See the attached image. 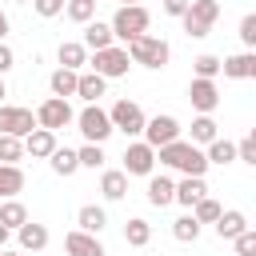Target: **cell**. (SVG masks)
I'll return each mask as SVG.
<instances>
[{
    "label": "cell",
    "mask_w": 256,
    "mask_h": 256,
    "mask_svg": "<svg viewBox=\"0 0 256 256\" xmlns=\"http://www.w3.org/2000/svg\"><path fill=\"white\" fill-rule=\"evenodd\" d=\"M156 160H160L164 168H176V172H184V176H204V172H208V160H204V152H200L196 144H188V140H172V144L156 148Z\"/></svg>",
    "instance_id": "obj_1"
},
{
    "label": "cell",
    "mask_w": 256,
    "mask_h": 256,
    "mask_svg": "<svg viewBox=\"0 0 256 256\" xmlns=\"http://www.w3.org/2000/svg\"><path fill=\"white\" fill-rule=\"evenodd\" d=\"M148 24H152V16H148V8H144V4H120L108 28H112V40L132 44L136 36H144V32H148Z\"/></svg>",
    "instance_id": "obj_2"
},
{
    "label": "cell",
    "mask_w": 256,
    "mask_h": 256,
    "mask_svg": "<svg viewBox=\"0 0 256 256\" xmlns=\"http://www.w3.org/2000/svg\"><path fill=\"white\" fill-rule=\"evenodd\" d=\"M128 48V60L132 64H144V68H164L168 60H172V48H168V40H160V36H136L132 44H124Z\"/></svg>",
    "instance_id": "obj_3"
},
{
    "label": "cell",
    "mask_w": 256,
    "mask_h": 256,
    "mask_svg": "<svg viewBox=\"0 0 256 256\" xmlns=\"http://www.w3.org/2000/svg\"><path fill=\"white\" fill-rule=\"evenodd\" d=\"M216 16H220V4H216V0H192L180 20H184V32H188L192 40H204V36L212 32Z\"/></svg>",
    "instance_id": "obj_4"
},
{
    "label": "cell",
    "mask_w": 256,
    "mask_h": 256,
    "mask_svg": "<svg viewBox=\"0 0 256 256\" xmlns=\"http://www.w3.org/2000/svg\"><path fill=\"white\" fill-rule=\"evenodd\" d=\"M88 64H92V72H96V76H104V80L128 76V68H132V60H128V48H120V44L92 52V60H88Z\"/></svg>",
    "instance_id": "obj_5"
},
{
    "label": "cell",
    "mask_w": 256,
    "mask_h": 256,
    "mask_svg": "<svg viewBox=\"0 0 256 256\" xmlns=\"http://www.w3.org/2000/svg\"><path fill=\"white\" fill-rule=\"evenodd\" d=\"M72 124H80V136H84L88 144H104V140L112 136V120H108V112H104L100 104H88L84 112H76Z\"/></svg>",
    "instance_id": "obj_6"
},
{
    "label": "cell",
    "mask_w": 256,
    "mask_h": 256,
    "mask_svg": "<svg viewBox=\"0 0 256 256\" xmlns=\"http://www.w3.org/2000/svg\"><path fill=\"white\" fill-rule=\"evenodd\" d=\"M72 120H76V112H72V104H68V100H60V96H48V100L36 108V128L60 132V128H68Z\"/></svg>",
    "instance_id": "obj_7"
},
{
    "label": "cell",
    "mask_w": 256,
    "mask_h": 256,
    "mask_svg": "<svg viewBox=\"0 0 256 256\" xmlns=\"http://www.w3.org/2000/svg\"><path fill=\"white\" fill-rule=\"evenodd\" d=\"M108 120H112V132H124V136H140L148 116L140 112V104H136V100H116V104H112V112H108Z\"/></svg>",
    "instance_id": "obj_8"
},
{
    "label": "cell",
    "mask_w": 256,
    "mask_h": 256,
    "mask_svg": "<svg viewBox=\"0 0 256 256\" xmlns=\"http://www.w3.org/2000/svg\"><path fill=\"white\" fill-rule=\"evenodd\" d=\"M28 132H36V116H32L28 108L0 104V136H16V140H24Z\"/></svg>",
    "instance_id": "obj_9"
},
{
    "label": "cell",
    "mask_w": 256,
    "mask_h": 256,
    "mask_svg": "<svg viewBox=\"0 0 256 256\" xmlns=\"http://www.w3.org/2000/svg\"><path fill=\"white\" fill-rule=\"evenodd\" d=\"M172 140H180V120L176 116H152V120H144V144L148 148H164Z\"/></svg>",
    "instance_id": "obj_10"
},
{
    "label": "cell",
    "mask_w": 256,
    "mask_h": 256,
    "mask_svg": "<svg viewBox=\"0 0 256 256\" xmlns=\"http://www.w3.org/2000/svg\"><path fill=\"white\" fill-rule=\"evenodd\" d=\"M156 168V148H148L144 140L124 148V176H152Z\"/></svg>",
    "instance_id": "obj_11"
},
{
    "label": "cell",
    "mask_w": 256,
    "mask_h": 256,
    "mask_svg": "<svg viewBox=\"0 0 256 256\" xmlns=\"http://www.w3.org/2000/svg\"><path fill=\"white\" fill-rule=\"evenodd\" d=\"M188 100H192V108H196L200 116H212L216 104H220V88H216V80H192V84H188Z\"/></svg>",
    "instance_id": "obj_12"
},
{
    "label": "cell",
    "mask_w": 256,
    "mask_h": 256,
    "mask_svg": "<svg viewBox=\"0 0 256 256\" xmlns=\"http://www.w3.org/2000/svg\"><path fill=\"white\" fill-rule=\"evenodd\" d=\"M220 72L228 80H252L256 76V52H236V56L220 60Z\"/></svg>",
    "instance_id": "obj_13"
},
{
    "label": "cell",
    "mask_w": 256,
    "mask_h": 256,
    "mask_svg": "<svg viewBox=\"0 0 256 256\" xmlns=\"http://www.w3.org/2000/svg\"><path fill=\"white\" fill-rule=\"evenodd\" d=\"M56 148H60V144H56V132H48V128H36V132L24 136V152H28L32 160H48Z\"/></svg>",
    "instance_id": "obj_14"
},
{
    "label": "cell",
    "mask_w": 256,
    "mask_h": 256,
    "mask_svg": "<svg viewBox=\"0 0 256 256\" xmlns=\"http://www.w3.org/2000/svg\"><path fill=\"white\" fill-rule=\"evenodd\" d=\"M64 248H68V256H104V244H100L96 236L80 232V228L64 236Z\"/></svg>",
    "instance_id": "obj_15"
},
{
    "label": "cell",
    "mask_w": 256,
    "mask_h": 256,
    "mask_svg": "<svg viewBox=\"0 0 256 256\" xmlns=\"http://www.w3.org/2000/svg\"><path fill=\"white\" fill-rule=\"evenodd\" d=\"M204 196H208V184H204V176H184V180L176 184V204H184V208L200 204Z\"/></svg>",
    "instance_id": "obj_16"
},
{
    "label": "cell",
    "mask_w": 256,
    "mask_h": 256,
    "mask_svg": "<svg viewBox=\"0 0 256 256\" xmlns=\"http://www.w3.org/2000/svg\"><path fill=\"white\" fill-rule=\"evenodd\" d=\"M16 236H20V248H24V252H44V248H48V228H44V224H36V220L20 224V228H16Z\"/></svg>",
    "instance_id": "obj_17"
},
{
    "label": "cell",
    "mask_w": 256,
    "mask_h": 256,
    "mask_svg": "<svg viewBox=\"0 0 256 256\" xmlns=\"http://www.w3.org/2000/svg\"><path fill=\"white\" fill-rule=\"evenodd\" d=\"M24 192V168L20 164H0V200H16Z\"/></svg>",
    "instance_id": "obj_18"
},
{
    "label": "cell",
    "mask_w": 256,
    "mask_h": 256,
    "mask_svg": "<svg viewBox=\"0 0 256 256\" xmlns=\"http://www.w3.org/2000/svg\"><path fill=\"white\" fill-rule=\"evenodd\" d=\"M76 224H80V232L100 236V232H104V224H108V212H104L100 204H84V208L76 212Z\"/></svg>",
    "instance_id": "obj_19"
},
{
    "label": "cell",
    "mask_w": 256,
    "mask_h": 256,
    "mask_svg": "<svg viewBox=\"0 0 256 256\" xmlns=\"http://www.w3.org/2000/svg\"><path fill=\"white\" fill-rule=\"evenodd\" d=\"M244 228H248V216H244L240 208H228V212H220V220H216V236H220V240H236Z\"/></svg>",
    "instance_id": "obj_20"
},
{
    "label": "cell",
    "mask_w": 256,
    "mask_h": 256,
    "mask_svg": "<svg viewBox=\"0 0 256 256\" xmlns=\"http://www.w3.org/2000/svg\"><path fill=\"white\" fill-rule=\"evenodd\" d=\"M104 88H108V80H104V76H96V72H80V80H76V96H80V100H88V104H100Z\"/></svg>",
    "instance_id": "obj_21"
},
{
    "label": "cell",
    "mask_w": 256,
    "mask_h": 256,
    "mask_svg": "<svg viewBox=\"0 0 256 256\" xmlns=\"http://www.w3.org/2000/svg\"><path fill=\"white\" fill-rule=\"evenodd\" d=\"M116 40H112V28L108 24H100V20H88V28H84V48L88 52H100V48H112Z\"/></svg>",
    "instance_id": "obj_22"
},
{
    "label": "cell",
    "mask_w": 256,
    "mask_h": 256,
    "mask_svg": "<svg viewBox=\"0 0 256 256\" xmlns=\"http://www.w3.org/2000/svg\"><path fill=\"white\" fill-rule=\"evenodd\" d=\"M56 56H60V68H72V72H80V68L88 64V48H84L80 40H64Z\"/></svg>",
    "instance_id": "obj_23"
},
{
    "label": "cell",
    "mask_w": 256,
    "mask_h": 256,
    "mask_svg": "<svg viewBox=\"0 0 256 256\" xmlns=\"http://www.w3.org/2000/svg\"><path fill=\"white\" fill-rule=\"evenodd\" d=\"M172 200H176V184H172L168 176H152V180H148V204L168 208Z\"/></svg>",
    "instance_id": "obj_24"
},
{
    "label": "cell",
    "mask_w": 256,
    "mask_h": 256,
    "mask_svg": "<svg viewBox=\"0 0 256 256\" xmlns=\"http://www.w3.org/2000/svg\"><path fill=\"white\" fill-rule=\"evenodd\" d=\"M76 80H80V72H72V68H56L52 80H48V88H52V96L68 100V96H76Z\"/></svg>",
    "instance_id": "obj_25"
},
{
    "label": "cell",
    "mask_w": 256,
    "mask_h": 256,
    "mask_svg": "<svg viewBox=\"0 0 256 256\" xmlns=\"http://www.w3.org/2000/svg\"><path fill=\"white\" fill-rule=\"evenodd\" d=\"M100 192H104V200H124V196H128V176L116 172V168L104 172V176H100Z\"/></svg>",
    "instance_id": "obj_26"
},
{
    "label": "cell",
    "mask_w": 256,
    "mask_h": 256,
    "mask_svg": "<svg viewBox=\"0 0 256 256\" xmlns=\"http://www.w3.org/2000/svg\"><path fill=\"white\" fill-rule=\"evenodd\" d=\"M20 224H28V208H24L20 200H4V204H0V228L16 232Z\"/></svg>",
    "instance_id": "obj_27"
},
{
    "label": "cell",
    "mask_w": 256,
    "mask_h": 256,
    "mask_svg": "<svg viewBox=\"0 0 256 256\" xmlns=\"http://www.w3.org/2000/svg\"><path fill=\"white\" fill-rule=\"evenodd\" d=\"M212 140H220V124H216L212 116H196V120H192V140H188V144H212Z\"/></svg>",
    "instance_id": "obj_28"
},
{
    "label": "cell",
    "mask_w": 256,
    "mask_h": 256,
    "mask_svg": "<svg viewBox=\"0 0 256 256\" xmlns=\"http://www.w3.org/2000/svg\"><path fill=\"white\" fill-rule=\"evenodd\" d=\"M48 164H52L56 176H76V172H80V160H76L72 148H56V152L48 156Z\"/></svg>",
    "instance_id": "obj_29"
},
{
    "label": "cell",
    "mask_w": 256,
    "mask_h": 256,
    "mask_svg": "<svg viewBox=\"0 0 256 256\" xmlns=\"http://www.w3.org/2000/svg\"><path fill=\"white\" fill-rule=\"evenodd\" d=\"M124 240H128L132 248H144V244L152 240V224H148V220H140V216H132V220L124 224Z\"/></svg>",
    "instance_id": "obj_30"
},
{
    "label": "cell",
    "mask_w": 256,
    "mask_h": 256,
    "mask_svg": "<svg viewBox=\"0 0 256 256\" xmlns=\"http://www.w3.org/2000/svg\"><path fill=\"white\" fill-rule=\"evenodd\" d=\"M204 160L224 168V164H232V160H236V144H232V140H212V144H208V152H204Z\"/></svg>",
    "instance_id": "obj_31"
},
{
    "label": "cell",
    "mask_w": 256,
    "mask_h": 256,
    "mask_svg": "<svg viewBox=\"0 0 256 256\" xmlns=\"http://www.w3.org/2000/svg\"><path fill=\"white\" fill-rule=\"evenodd\" d=\"M220 212H224V208H220L212 196H204L200 204H192V220H196V224H216V220H220Z\"/></svg>",
    "instance_id": "obj_32"
},
{
    "label": "cell",
    "mask_w": 256,
    "mask_h": 256,
    "mask_svg": "<svg viewBox=\"0 0 256 256\" xmlns=\"http://www.w3.org/2000/svg\"><path fill=\"white\" fill-rule=\"evenodd\" d=\"M64 12H68V20L88 24V20L96 16V0H64Z\"/></svg>",
    "instance_id": "obj_33"
},
{
    "label": "cell",
    "mask_w": 256,
    "mask_h": 256,
    "mask_svg": "<svg viewBox=\"0 0 256 256\" xmlns=\"http://www.w3.org/2000/svg\"><path fill=\"white\" fill-rule=\"evenodd\" d=\"M192 68H196V80H216V76H220V56L204 52V56L192 60Z\"/></svg>",
    "instance_id": "obj_34"
},
{
    "label": "cell",
    "mask_w": 256,
    "mask_h": 256,
    "mask_svg": "<svg viewBox=\"0 0 256 256\" xmlns=\"http://www.w3.org/2000/svg\"><path fill=\"white\" fill-rule=\"evenodd\" d=\"M172 236H176L180 244H192V240H200V224L192 220V212H188V216H180V220L172 224Z\"/></svg>",
    "instance_id": "obj_35"
},
{
    "label": "cell",
    "mask_w": 256,
    "mask_h": 256,
    "mask_svg": "<svg viewBox=\"0 0 256 256\" xmlns=\"http://www.w3.org/2000/svg\"><path fill=\"white\" fill-rule=\"evenodd\" d=\"M20 160H24V140L0 136V164H20Z\"/></svg>",
    "instance_id": "obj_36"
},
{
    "label": "cell",
    "mask_w": 256,
    "mask_h": 256,
    "mask_svg": "<svg viewBox=\"0 0 256 256\" xmlns=\"http://www.w3.org/2000/svg\"><path fill=\"white\" fill-rule=\"evenodd\" d=\"M76 160H80V168H104V144H84L80 152H76Z\"/></svg>",
    "instance_id": "obj_37"
},
{
    "label": "cell",
    "mask_w": 256,
    "mask_h": 256,
    "mask_svg": "<svg viewBox=\"0 0 256 256\" xmlns=\"http://www.w3.org/2000/svg\"><path fill=\"white\" fill-rule=\"evenodd\" d=\"M232 244H236V256H256V232L252 228H244Z\"/></svg>",
    "instance_id": "obj_38"
},
{
    "label": "cell",
    "mask_w": 256,
    "mask_h": 256,
    "mask_svg": "<svg viewBox=\"0 0 256 256\" xmlns=\"http://www.w3.org/2000/svg\"><path fill=\"white\" fill-rule=\"evenodd\" d=\"M236 160H244V164H256V136L248 132L240 144H236Z\"/></svg>",
    "instance_id": "obj_39"
},
{
    "label": "cell",
    "mask_w": 256,
    "mask_h": 256,
    "mask_svg": "<svg viewBox=\"0 0 256 256\" xmlns=\"http://www.w3.org/2000/svg\"><path fill=\"white\" fill-rule=\"evenodd\" d=\"M32 8H36V16L52 20V16H60V12H64V0H32Z\"/></svg>",
    "instance_id": "obj_40"
},
{
    "label": "cell",
    "mask_w": 256,
    "mask_h": 256,
    "mask_svg": "<svg viewBox=\"0 0 256 256\" xmlns=\"http://www.w3.org/2000/svg\"><path fill=\"white\" fill-rule=\"evenodd\" d=\"M240 40H244L248 52L256 48V16H244V20H240Z\"/></svg>",
    "instance_id": "obj_41"
},
{
    "label": "cell",
    "mask_w": 256,
    "mask_h": 256,
    "mask_svg": "<svg viewBox=\"0 0 256 256\" xmlns=\"http://www.w3.org/2000/svg\"><path fill=\"white\" fill-rule=\"evenodd\" d=\"M12 68H16V52H12L8 44H0V76H4V72H12Z\"/></svg>",
    "instance_id": "obj_42"
},
{
    "label": "cell",
    "mask_w": 256,
    "mask_h": 256,
    "mask_svg": "<svg viewBox=\"0 0 256 256\" xmlns=\"http://www.w3.org/2000/svg\"><path fill=\"white\" fill-rule=\"evenodd\" d=\"M188 4H192V0H164V12H168V16H184Z\"/></svg>",
    "instance_id": "obj_43"
},
{
    "label": "cell",
    "mask_w": 256,
    "mask_h": 256,
    "mask_svg": "<svg viewBox=\"0 0 256 256\" xmlns=\"http://www.w3.org/2000/svg\"><path fill=\"white\" fill-rule=\"evenodd\" d=\"M8 28H12V24H8V12L0 8V44H4V36H8Z\"/></svg>",
    "instance_id": "obj_44"
},
{
    "label": "cell",
    "mask_w": 256,
    "mask_h": 256,
    "mask_svg": "<svg viewBox=\"0 0 256 256\" xmlns=\"http://www.w3.org/2000/svg\"><path fill=\"white\" fill-rule=\"evenodd\" d=\"M4 244H8V228H0V248H4Z\"/></svg>",
    "instance_id": "obj_45"
},
{
    "label": "cell",
    "mask_w": 256,
    "mask_h": 256,
    "mask_svg": "<svg viewBox=\"0 0 256 256\" xmlns=\"http://www.w3.org/2000/svg\"><path fill=\"white\" fill-rule=\"evenodd\" d=\"M4 96H8V88H4V76H0V104H4Z\"/></svg>",
    "instance_id": "obj_46"
},
{
    "label": "cell",
    "mask_w": 256,
    "mask_h": 256,
    "mask_svg": "<svg viewBox=\"0 0 256 256\" xmlns=\"http://www.w3.org/2000/svg\"><path fill=\"white\" fill-rule=\"evenodd\" d=\"M0 256H24V252H4V248H0Z\"/></svg>",
    "instance_id": "obj_47"
},
{
    "label": "cell",
    "mask_w": 256,
    "mask_h": 256,
    "mask_svg": "<svg viewBox=\"0 0 256 256\" xmlns=\"http://www.w3.org/2000/svg\"><path fill=\"white\" fill-rule=\"evenodd\" d=\"M16 4H32V0H16Z\"/></svg>",
    "instance_id": "obj_48"
},
{
    "label": "cell",
    "mask_w": 256,
    "mask_h": 256,
    "mask_svg": "<svg viewBox=\"0 0 256 256\" xmlns=\"http://www.w3.org/2000/svg\"><path fill=\"white\" fill-rule=\"evenodd\" d=\"M124 4H140V0H124Z\"/></svg>",
    "instance_id": "obj_49"
}]
</instances>
